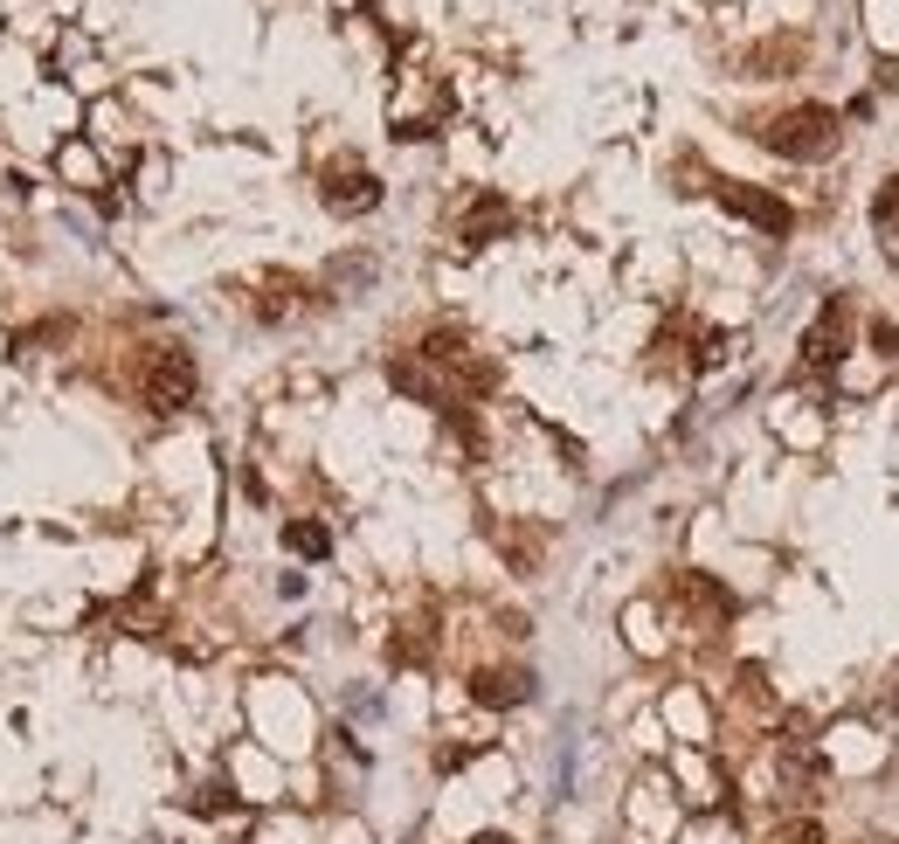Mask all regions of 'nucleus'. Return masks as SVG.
Listing matches in <instances>:
<instances>
[{
  "label": "nucleus",
  "mask_w": 899,
  "mask_h": 844,
  "mask_svg": "<svg viewBox=\"0 0 899 844\" xmlns=\"http://www.w3.org/2000/svg\"><path fill=\"white\" fill-rule=\"evenodd\" d=\"M719 201H727L734 215H748L754 228H768V236H789V228H795V215H789V209H782V201L768 194V188H748V181H719Z\"/></svg>",
  "instance_id": "6"
},
{
  "label": "nucleus",
  "mask_w": 899,
  "mask_h": 844,
  "mask_svg": "<svg viewBox=\"0 0 899 844\" xmlns=\"http://www.w3.org/2000/svg\"><path fill=\"white\" fill-rule=\"evenodd\" d=\"M139 395H146L152 416H180V408H194V395H201L194 353L188 346H152L146 367H139Z\"/></svg>",
  "instance_id": "2"
},
{
  "label": "nucleus",
  "mask_w": 899,
  "mask_h": 844,
  "mask_svg": "<svg viewBox=\"0 0 899 844\" xmlns=\"http://www.w3.org/2000/svg\"><path fill=\"white\" fill-rule=\"evenodd\" d=\"M871 222H879V228H892V222H899V173L879 188V201H871Z\"/></svg>",
  "instance_id": "10"
},
{
  "label": "nucleus",
  "mask_w": 899,
  "mask_h": 844,
  "mask_svg": "<svg viewBox=\"0 0 899 844\" xmlns=\"http://www.w3.org/2000/svg\"><path fill=\"white\" fill-rule=\"evenodd\" d=\"M285 547L304 554V560H325V554H332V533H325L319 520H291V526H285Z\"/></svg>",
  "instance_id": "8"
},
{
  "label": "nucleus",
  "mask_w": 899,
  "mask_h": 844,
  "mask_svg": "<svg viewBox=\"0 0 899 844\" xmlns=\"http://www.w3.org/2000/svg\"><path fill=\"white\" fill-rule=\"evenodd\" d=\"M325 209L332 215H367L374 209V201H381V181H374V173L367 167H360V160H340V167H325Z\"/></svg>",
  "instance_id": "4"
},
{
  "label": "nucleus",
  "mask_w": 899,
  "mask_h": 844,
  "mask_svg": "<svg viewBox=\"0 0 899 844\" xmlns=\"http://www.w3.org/2000/svg\"><path fill=\"white\" fill-rule=\"evenodd\" d=\"M471 699L492 706V713L526 706L533 699V672H526V664H484V672H471Z\"/></svg>",
  "instance_id": "5"
},
{
  "label": "nucleus",
  "mask_w": 899,
  "mask_h": 844,
  "mask_svg": "<svg viewBox=\"0 0 899 844\" xmlns=\"http://www.w3.org/2000/svg\"><path fill=\"white\" fill-rule=\"evenodd\" d=\"M194 810H201V816H222V810H228V789H201Z\"/></svg>",
  "instance_id": "12"
},
{
  "label": "nucleus",
  "mask_w": 899,
  "mask_h": 844,
  "mask_svg": "<svg viewBox=\"0 0 899 844\" xmlns=\"http://www.w3.org/2000/svg\"><path fill=\"white\" fill-rule=\"evenodd\" d=\"M505 228H512V201H505V194H478L457 236H464V249H484V243H499Z\"/></svg>",
  "instance_id": "7"
},
{
  "label": "nucleus",
  "mask_w": 899,
  "mask_h": 844,
  "mask_svg": "<svg viewBox=\"0 0 899 844\" xmlns=\"http://www.w3.org/2000/svg\"><path fill=\"white\" fill-rule=\"evenodd\" d=\"M471 844H520V837H505V831H478Z\"/></svg>",
  "instance_id": "13"
},
{
  "label": "nucleus",
  "mask_w": 899,
  "mask_h": 844,
  "mask_svg": "<svg viewBox=\"0 0 899 844\" xmlns=\"http://www.w3.org/2000/svg\"><path fill=\"white\" fill-rule=\"evenodd\" d=\"M852 340H858V325H852V305L844 298H831L824 312L810 319V332H803V367L810 374H831L844 353H852Z\"/></svg>",
  "instance_id": "3"
},
{
  "label": "nucleus",
  "mask_w": 899,
  "mask_h": 844,
  "mask_svg": "<svg viewBox=\"0 0 899 844\" xmlns=\"http://www.w3.org/2000/svg\"><path fill=\"white\" fill-rule=\"evenodd\" d=\"M871 346H879L886 361H899V325H886V319H871Z\"/></svg>",
  "instance_id": "11"
},
{
  "label": "nucleus",
  "mask_w": 899,
  "mask_h": 844,
  "mask_svg": "<svg viewBox=\"0 0 899 844\" xmlns=\"http://www.w3.org/2000/svg\"><path fill=\"white\" fill-rule=\"evenodd\" d=\"M775 844H831V837H824V824H816V816H789V824L775 831Z\"/></svg>",
  "instance_id": "9"
},
{
  "label": "nucleus",
  "mask_w": 899,
  "mask_h": 844,
  "mask_svg": "<svg viewBox=\"0 0 899 844\" xmlns=\"http://www.w3.org/2000/svg\"><path fill=\"white\" fill-rule=\"evenodd\" d=\"M837 111L831 105H795V111H782V118H768L761 125V146L775 152V160H795V167H810V160H831L837 152Z\"/></svg>",
  "instance_id": "1"
}]
</instances>
